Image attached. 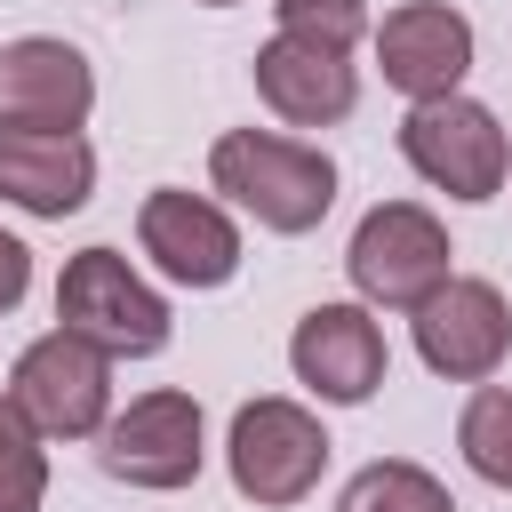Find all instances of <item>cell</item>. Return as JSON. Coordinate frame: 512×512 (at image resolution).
<instances>
[{
    "instance_id": "cell-1",
    "label": "cell",
    "mask_w": 512,
    "mask_h": 512,
    "mask_svg": "<svg viewBox=\"0 0 512 512\" xmlns=\"http://www.w3.org/2000/svg\"><path fill=\"white\" fill-rule=\"evenodd\" d=\"M208 184L248 208L264 232H312L336 208V160L320 144H296L280 128H232L208 152Z\"/></svg>"
},
{
    "instance_id": "cell-2",
    "label": "cell",
    "mask_w": 512,
    "mask_h": 512,
    "mask_svg": "<svg viewBox=\"0 0 512 512\" xmlns=\"http://www.w3.org/2000/svg\"><path fill=\"white\" fill-rule=\"evenodd\" d=\"M56 328L88 336L104 360H152L168 344V304L160 288L136 280L120 248H80L56 280Z\"/></svg>"
},
{
    "instance_id": "cell-3",
    "label": "cell",
    "mask_w": 512,
    "mask_h": 512,
    "mask_svg": "<svg viewBox=\"0 0 512 512\" xmlns=\"http://www.w3.org/2000/svg\"><path fill=\"white\" fill-rule=\"evenodd\" d=\"M400 160L448 192V200H496L504 176H512V136L496 128L488 104L472 96H432V104H408L400 120Z\"/></svg>"
},
{
    "instance_id": "cell-4",
    "label": "cell",
    "mask_w": 512,
    "mask_h": 512,
    "mask_svg": "<svg viewBox=\"0 0 512 512\" xmlns=\"http://www.w3.org/2000/svg\"><path fill=\"white\" fill-rule=\"evenodd\" d=\"M8 400H16V416H24L40 440H96V432L112 424V360H104L88 336L48 328L40 344L16 352Z\"/></svg>"
},
{
    "instance_id": "cell-5",
    "label": "cell",
    "mask_w": 512,
    "mask_h": 512,
    "mask_svg": "<svg viewBox=\"0 0 512 512\" xmlns=\"http://www.w3.org/2000/svg\"><path fill=\"white\" fill-rule=\"evenodd\" d=\"M448 256H456V248H448V232H440L432 208H416V200H384V208L360 216V232H352V248H344V272H352L360 304L416 312L440 280H456Z\"/></svg>"
},
{
    "instance_id": "cell-6",
    "label": "cell",
    "mask_w": 512,
    "mask_h": 512,
    "mask_svg": "<svg viewBox=\"0 0 512 512\" xmlns=\"http://www.w3.org/2000/svg\"><path fill=\"white\" fill-rule=\"evenodd\" d=\"M224 464H232V488L248 504H304L328 472V432L304 400H248L232 416V440H224Z\"/></svg>"
},
{
    "instance_id": "cell-7",
    "label": "cell",
    "mask_w": 512,
    "mask_h": 512,
    "mask_svg": "<svg viewBox=\"0 0 512 512\" xmlns=\"http://www.w3.org/2000/svg\"><path fill=\"white\" fill-rule=\"evenodd\" d=\"M104 448V472L112 480H128V488H152V496H168V488H192L200 480V400L192 392H144V400H128L104 432H96Z\"/></svg>"
},
{
    "instance_id": "cell-8",
    "label": "cell",
    "mask_w": 512,
    "mask_h": 512,
    "mask_svg": "<svg viewBox=\"0 0 512 512\" xmlns=\"http://www.w3.org/2000/svg\"><path fill=\"white\" fill-rule=\"evenodd\" d=\"M416 352L448 384H488L512 352V304L496 280H440L416 304Z\"/></svg>"
},
{
    "instance_id": "cell-9",
    "label": "cell",
    "mask_w": 512,
    "mask_h": 512,
    "mask_svg": "<svg viewBox=\"0 0 512 512\" xmlns=\"http://www.w3.org/2000/svg\"><path fill=\"white\" fill-rule=\"evenodd\" d=\"M136 248H144L176 288H224V280L240 272V224H232L216 200L176 192V184L144 192V208H136Z\"/></svg>"
},
{
    "instance_id": "cell-10",
    "label": "cell",
    "mask_w": 512,
    "mask_h": 512,
    "mask_svg": "<svg viewBox=\"0 0 512 512\" xmlns=\"http://www.w3.org/2000/svg\"><path fill=\"white\" fill-rule=\"evenodd\" d=\"M288 368H296V384H312L328 408H360V400L384 384L392 352H384V328L368 320V304H312V312L296 320V336H288Z\"/></svg>"
},
{
    "instance_id": "cell-11",
    "label": "cell",
    "mask_w": 512,
    "mask_h": 512,
    "mask_svg": "<svg viewBox=\"0 0 512 512\" xmlns=\"http://www.w3.org/2000/svg\"><path fill=\"white\" fill-rule=\"evenodd\" d=\"M96 104V72L72 40H8L0 48V128H56V136H80Z\"/></svg>"
},
{
    "instance_id": "cell-12",
    "label": "cell",
    "mask_w": 512,
    "mask_h": 512,
    "mask_svg": "<svg viewBox=\"0 0 512 512\" xmlns=\"http://www.w3.org/2000/svg\"><path fill=\"white\" fill-rule=\"evenodd\" d=\"M376 64H384V88H400L408 104L456 96L472 72V24L448 0H408L376 24Z\"/></svg>"
},
{
    "instance_id": "cell-13",
    "label": "cell",
    "mask_w": 512,
    "mask_h": 512,
    "mask_svg": "<svg viewBox=\"0 0 512 512\" xmlns=\"http://www.w3.org/2000/svg\"><path fill=\"white\" fill-rule=\"evenodd\" d=\"M96 192V152L88 136H56V128H0V200L24 216H72Z\"/></svg>"
},
{
    "instance_id": "cell-14",
    "label": "cell",
    "mask_w": 512,
    "mask_h": 512,
    "mask_svg": "<svg viewBox=\"0 0 512 512\" xmlns=\"http://www.w3.org/2000/svg\"><path fill=\"white\" fill-rule=\"evenodd\" d=\"M256 96L288 120V128H336L352 104H360V80L344 56L328 48H304V40H264L256 48Z\"/></svg>"
},
{
    "instance_id": "cell-15",
    "label": "cell",
    "mask_w": 512,
    "mask_h": 512,
    "mask_svg": "<svg viewBox=\"0 0 512 512\" xmlns=\"http://www.w3.org/2000/svg\"><path fill=\"white\" fill-rule=\"evenodd\" d=\"M336 512H456V496H448L424 464H408V456H376V464H360V472L344 480Z\"/></svg>"
},
{
    "instance_id": "cell-16",
    "label": "cell",
    "mask_w": 512,
    "mask_h": 512,
    "mask_svg": "<svg viewBox=\"0 0 512 512\" xmlns=\"http://www.w3.org/2000/svg\"><path fill=\"white\" fill-rule=\"evenodd\" d=\"M456 448L488 488H512V384H480L456 416Z\"/></svg>"
},
{
    "instance_id": "cell-17",
    "label": "cell",
    "mask_w": 512,
    "mask_h": 512,
    "mask_svg": "<svg viewBox=\"0 0 512 512\" xmlns=\"http://www.w3.org/2000/svg\"><path fill=\"white\" fill-rule=\"evenodd\" d=\"M40 496H48V448L0 392V512H40Z\"/></svg>"
},
{
    "instance_id": "cell-18",
    "label": "cell",
    "mask_w": 512,
    "mask_h": 512,
    "mask_svg": "<svg viewBox=\"0 0 512 512\" xmlns=\"http://www.w3.org/2000/svg\"><path fill=\"white\" fill-rule=\"evenodd\" d=\"M272 8H280V40H304L328 56H352L368 40V0H272Z\"/></svg>"
},
{
    "instance_id": "cell-19",
    "label": "cell",
    "mask_w": 512,
    "mask_h": 512,
    "mask_svg": "<svg viewBox=\"0 0 512 512\" xmlns=\"http://www.w3.org/2000/svg\"><path fill=\"white\" fill-rule=\"evenodd\" d=\"M24 288H32V248H24L16 232H0V312H16Z\"/></svg>"
},
{
    "instance_id": "cell-20",
    "label": "cell",
    "mask_w": 512,
    "mask_h": 512,
    "mask_svg": "<svg viewBox=\"0 0 512 512\" xmlns=\"http://www.w3.org/2000/svg\"><path fill=\"white\" fill-rule=\"evenodd\" d=\"M200 8H232V0H200Z\"/></svg>"
}]
</instances>
